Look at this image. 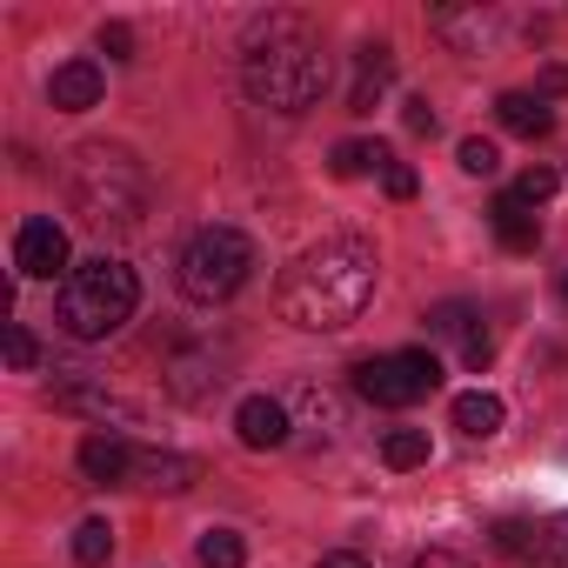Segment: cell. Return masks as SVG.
<instances>
[{
  "instance_id": "obj_18",
  "label": "cell",
  "mask_w": 568,
  "mask_h": 568,
  "mask_svg": "<svg viewBox=\"0 0 568 568\" xmlns=\"http://www.w3.org/2000/svg\"><path fill=\"white\" fill-rule=\"evenodd\" d=\"M495 121L508 128V134H521V141H541V134H555V108L541 101V94H501L495 101Z\"/></svg>"
},
{
  "instance_id": "obj_3",
  "label": "cell",
  "mask_w": 568,
  "mask_h": 568,
  "mask_svg": "<svg viewBox=\"0 0 568 568\" xmlns=\"http://www.w3.org/2000/svg\"><path fill=\"white\" fill-rule=\"evenodd\" d=\"M68 201H74V214H81L88 227L128 234V227H141V214H148V174H141V161H134L128 148L88 141V148H74Z\"/></svg>"
},
{
  "instance_id": "obj_10",
  "label": "cell",
  "mask_w": 568,
  "mask_h": 568,
  "mask_svg": "<svg viewBox=\"0 0 568 568\" xmlns=\"http://www.w3.org/2000/svg\"><path fill=\"white\" fill-rule=\"evenodd\" d=\"M428 28H435L455 54H488L495 34H501V14H495V8H435Z\"/></svg>"
},
{
  "instance_id": "obj_4",
  "label": "cell",
  "mask_w": 568,
  "mask_h": 568,
  "mask_svg": "<svg viewBox=\"0 0 568 568\" xmlns=\"http://www.w3.org/2000/svg\"><path fill=\"white\" fill-rule=\"evenodd\" d=\"M134 302H141V281L128 261L114 254H94L81 261L68 281H61V302H54V322L74 335V342H108L114 328L134 322Z\"/></svg>"
},
{
  "instance_id": "obj_27",
  "label": "cell",
  "mask_w": 568,
  "mask_h": 568,
  "mask_svg": "<svg viewBox=\"0 0 568 568\" xmlns=\"http://www.w3.org/2000/svg\"><path fill=\"white\" fill-rule=\"evenodd\" d=\"M455 161H462V174H481V181H488V174L501 168V154H495V141H481V134H468V141L455 148Z\"/></svg>"
},
{
  "instance_id": "obj_7",
  "label": "cell",
  "mask_w": 568,
  "mask_h": 568,
  "mask_svg": "<svg viewBox=\"0 0 568 568\" xmlns=\"http://www.w3.org/2000/svg\"><path fill=\"white\" fill-rule=\"evenodd\" d=\"M234 375V348H214V342H174L168 362H161V382L181 408H207Z\"/></svg>"
},
{
  "instance_id": "obj_15",
  "label": "cell",
  "mask_w": 568,
  "mask_h": 568,
  "mask_svg": "<svg viewBox=\"0 0 568 568\" xmlns=\"http://www.w3.org/2000/svg\"><path fill=\"white\" fill-rule=\"evenodd\" d=\"M281 402H288V415H302V428H315L322 442L342 428V395H335V388H322V382H295Z\"/></svg>"
},
{
  "instance_id": "obj_28",
  "label": "cell",
  "mask_w": 568,
  "mask_h": 568,
  "mask_svg": "<svg viewBox=\"0 0 568 568\" xmlns=\"http://www.w3.org/2000/svg\"><path fill=\"white\" fill-rule=\"evenodd\" d=\"M34 362H41V342H34L21 322H8V368H14V375H28Z\"/></svg>"
},
{
  "instance_id": "obj_12",
  "label": "cell",
  "mask_w": 568,
  "mask_h": 568,
  "mask_svg": "<svg viewBox=\"0 0 568 568\" xmlns=\"http://www.w3.org/2000/svg\"><path fill=\"white\" fill-rule=\"evenodd\" d=\"M134 488H154V495H181L201 481V462L194 455H168V448H134Z\"/></svg>"
},
{
  "instance_id": "obj_34",
  "label": "cell",
  "mask_w": 568,
  "mask_h": 568,
  "mask_svg": "<svg viewBox=\"0 0 568 568\" xmlns=\"http://www.w3.org/2000/svg\"><path fill=\"white\" fill-rule=\"evenodd\" d=\"M535 94L548 101V94H568V68H541V81H535Z\"/></svg>"
},
{
  "instance_id": "obj_33",
  "label": "cell",
  "mask_w": 568,
  "mask_h": 568,
  "mask_svg": "<svg viewBox=\"0 0 568 568\" xmlns=\"http://www.w3.org/2000/svg\"><path fill=\"white\" fill-rule=\"evenodd\" d=\"M388 194H395V201H415V168L395 161V168H388Z\"/></svg>"
},
{
  "instance_id": "obj_26",
  "label": "cell",
  "mask_w": 568,
  "mask_h": 568,
  "mask_svg": "<svg viewBox=\"0 0 568 568\" xmlns=\"http://www.w3.org/2000/svg\"><path fill=\"white\" fill-rule=\"evenodd\" d=\"M555 187H561V174H555V168H541V161H535V168H521V181H515V187H508V194H515V201H528V207H541V201H548V194H555Z\"/></svg>"
},
{
  "instance_id": "obj_21",
  "label": "cell",
  "mask_w": 568,
  "mask_h": 568,
  "mask_svg": "<svg viewBox=\"0 0 568 568\" xmlns=\"http://www.w3.org/2000/svg\"><path fill=\"white\" fill-rule=\"evenodd\" d=\"M382 462H388L395 475L422 468V462H428V428H388V435H382Z\"/></svg>"
},
{
  "instance_id": "obj_22",
  "label": "cell",
  "mask_w": 568,
  "mask_h": 568,
  "mask_svg": "<svg viewBox=\"0 0 568 568\" xmlns=\"http://www.w3.org/2000/svg\"><path fill=\"white\" fill-rule=\"evenodd\" d=\"M74 561H81V568H108V561H114V528H108L101 515H88V521L74 528Z\"/></svg>"
},
{
  "instance_id": "obj_25",
  "label": "cell",
  "mask_w": 568,
  "mask_h": 568,
  "mask_svg": "<svg viewBox=\"0 0 568 568\" xmlns=\"http://www.w3.org/2000/svg\"><path fill=\"white\" fill-rule=\"evenodd\" d=\"M428 335H435V342H468V335H475V308H468V302L428 308Z\"/></svg>"
},
{
  "instance_id": "obj_20",
  "label": "cell",
  "mask_w": 568,
  "mask_h": 568,
  "mask_svg": "<svg viewBox=\"0 0 568 568\" xmlns=\"http://www.w3.org/2000/svg\"><path fill=\"white\" fill-rule=\"evenodd\" d=\"M328 168H335V174H342V181H362V174H375V168H382V174H388V168H395V154H388V148H382V141H342V148H335V161H328Z\"/></svg>"
},
{
  "instance_id": "obj_30",
  "label": "cell",
  "mask_w": 568,
  "mask_h": 568,
  "mask_svg": "<svg viewBox=\"0 0 568 568\" xmlns=\"http://www.w3.org/2000/svg\"><path fill=\"white\" fill-rule=\"evenodd\" d=\"M402 121H408V134H435V108H428V94H415V101L402 108Z\"/></svg>"
},
{
  "instance_id": "obj_17",
  "label": "cell",
  "mask_w": 568,
  "mask_h": 568,
  "mask_svg": "<svg viewBox=\"0 0 568 568\" xmlns=\"http://www.w3.org/2000/svg\"><path fill=\"white\" fill-rule=\"evenodd\" d=\"M488 221H495V241H501L508 254H535V241H541V221H535V207H528V201H515V194H495Z\"/></svg>"
},
{
  "instance_id": "obj_23",
  "label": "cell",
  "mask_w": 568,
  "mask_h": 568,
  "mask_svg": "<svg viewBox=\"0 0 568 568\" xmlns=\"http://www.w3.org/2000/svg\"><path fill=\"white\" fill-rule=\"evenodd\" d=\"M495 548L501 555H548V528H535V521H521V515H508V521H495Z\"/></svg>"
},
{
  "instance_id": "obj_11",
  "label": "cell",
  "mask_w": 568,
  "mask_h": 568,
  "mask_svg": "<svg viewBox=\"0 0 568 568\" xmlns=\"http://www.w3.org/2000/svg\"><path fill=\"white\" fill-rule=\"evenodd\" d=\"M388 88H395V48H388V41H368V48L355 54V88H348V114H375Z\"/></svg>"
},
{
  "instance_id": "obj_16",
  "label": "cell",
  "mask_w": 568,
  "mask_h": 568,
  "mask_svg": "<svg viewBox=\"0 0 568 568\" xmlns=\"http://www.w3.org/2000/svg\"><path fill=\"white\" fill-rule=\"evenodd\" d=\"M48 101H54L61 114H88V108L101 101V68H94V61H68V68H54Z\"/></svg>"
},
{
  "instance_id": "obj_37",
  "label": "cell",
  "mask_w": 568,
  "mask_h": 568,
  "mask_svg": "<svg viewBox=\"0 0 568 568\" xmlns=\"http://www.w3.org/2000/svg\"><path fill=\"white\" fill-rule=\"evenodd\" d=\"M561 302H568V274H561Z\"/></svg>"
},
{
  "instance_id": "obj_8",
  "label": "cell",
  "mask_w": 568,
  "mask_h": 568,
  "mask_svg": "<svg viewBox=\"0 0 568 568\" xmlns=\"http://www.w3.org/2000/svg\"><path fill=\"white\" fill-rule=\"evenodd\" d=\"M14 274H28V281H68L74 267H68V227L54 221V214H34V221H21V234H14Z\"/></svg>"
},
{
  "instance_id": "obj_1",
  "label": "cell",
  "mask_w": 568,
  "mask_h": 568,
  "mask_svg": "<svg viewBox=\"0 0 568 568\" xmlns=\"http://www.w3.org/2000/svg\"><path fill=\"white\" fill-rule=\"evenodd\" d=\"M375 274H382V261L362 234H328L288 261V274L274 288V308L308 335H335V328L362 322V308L375 302Z\"/></svg>"
},
{
  "instance_id": "obj_14",
  "label": "cell",
  "mask_w": 568,
  "mask_h": 568,
  "mask_svg": "<svg viewBox=\"0 0 568 568\" xmlns=\"http://www.w3.org/2000/svg\"><path fill=\"white\" fill-rule=\"evenodd\" d=\"M81 475H88L94 488H114V481L134 475V448H128L121 435H88V442H81Z\"/></svg>"
},
{
  "instance_id": "obj_2",
  "label": "cell",
  "mask_w": 568,
  "mask_h": 568,
  "mask_svg": "<svg viewBox=\"0 0 568 568\" xmlns=\"http://www.w3.org/2000/svg\"><path fill=\"white\" fill-rule=\"evenodd\" d=\"M241 88L267 114H308L328 94V54L308 41V28L295 14L254 21L247 54H241Z\"/></svg>"
},
{
  "instance_id": "obj_24",
  "label": "cell",
  "mask_w": 568,
  "mask_h": 568,
  "mask_svg": "<svg viewBox=\"0 0 568 568\" xmlns=\"http://www.w3.org/2000/svg\"><path fill=\"white\" fill-rule=\"evenodd\" d=\"M201 568H247V541L234 528H207L201 535Z\"/></svg>"
},
{
  "instance_id": "obj_31",
  "label": "cell",
  "mask_w": 568,
  "mask_h": 568,
  "mask_svg": "<svg viewBox=\"0 0 568 568\" xmlns=\"http://www.w3.org/2000/svg\"><path fill=\"white\" fill-rule=\"evenodd\" d=\"M462 362H468V368H475V375H481V368H488V362H495V342H488V335H481V328H475V335H468V342H462Z\"/></svg>"
},
{
  "instance_id": "obj_19",
  "label": "cell",
  "mask_w": 568,
  "mask_h": 568,
  "mask_svg": "<svg viewBox=\"0 0 568 568\" xmlns=\"http://www.w3.org/2000/svg\"><path fill=\"white\" fill-rule=\"evenodd\" d=\"M455 428L468 435V442H488L501 422H508V408H501V395H488V388H468V395H455Z\"/></svg>"
},
{
  "instance_id": "obj_9",
  "label": "cell",
  "mask_w": 568,
  "mask_h": 568,
  "mask_svg": "<svg viewBox=\"0 0 568 568\" xmlns=\"http://www.w3.org/2000/svg\"><path fill=\"white\" fill-rule=\"evenodd\" d=\"M234 435H241V448H254V455L288 448L295 415H288V402H281V395H247V402L234 408Z\"/></svg>"
},
{
  "instance_id": "obj_6",
  "label": "cell",
  "mask_w": 568,
  "mask_h": 568,
  "mask_svg": "<svg viewBox=\"0 0 568 568\" xmlns=\"http://www.w3.org/2000/svg\"><path fill=\"white\" fill-rule=\"evenodd\" d=\"M435 388H442V362L422 355V348L355 362V395L375 402V408H415V402H428Z\"/></svg>"
},
{
  "instance_id": "obj_5",
  "label": "cell",
  "mask_w": 568,
  "mask_h": 568,
  "mask_svg": "<svg viewBox=\"0 0 568 568\" xmlns=\"http://www.w3.org/2000/svg\"><path fill=\"white\" fill-rule=\"evenodd\" d=\"M247 274H254V241H247L241 227H227V221L194 227V234L181 241V254H174V281H181V295H187V302H201V308H214V302L241 295V288H247Z\"/></svg>"
},
{
  "instance_id": "obj_36",
  "label": "cell",
  "mask_w": 568,
  "mask_h": 568,
  "mask_svg": "<svg viewBox=\"0 0 568 568\" xmlns=\"http://www.w3.org/2000/svg\"><path fill=\"white\" fill-rule=\"evenodd\" d=\"M415 568H468V561H462V555H448V548H428Z\"/></svg>"
},
{
  "instance_id": "obj_35",
  "label": "cell",
  "mask_w": 568,
  "mask_h": 568,
  "mask_svg": "<svg viewBox=\"0 0 568 568\" xmlns=\"http://www.w3.org/2000/svg\"><path fill=\"white\" fill-rule=\"evenodd\" d=\"M315 568H375V561H368V555H355V548H335V555H322Z\"/></svg>"
},
{
  "instance_id": "obj_29",
  "label": "cell",
  "mask_w": 568,
  "mask_h": 568,
  "mask_svg": "<svg viewBox=\"0 0 568 568\" xmlns=\"http://www.w3.org/2000/svg\"><path fill=\"white\" fill-rule=\"evenodd\" d=\"M101 54H114V61H134V28L108 21V28H101Z\"/></svg>"
},
{
  "instance_id": "obj_32",
  "label": "cell",
  "mask_w": 568,
  "mask_h": 568,
  "mask_svg": "<svg viewBox=\"0 0 568 568\" xmlns=\"http://www.w3.org/2000/svg\"><path fill=\"white\" fill-rule=\"evenodd\" d=\"M548 561H555V568H568V508L548 521Z\"/></svg>"
},
{
  "instance_id": "obj_13",
  "label": "cell",
  "mask_w": 568,
  "mask_h": 568,
  "mask_svg": "<svg viewBox=\"0 0 568 568\" xmlns=\"http://www.w3.org/2000/svg\"><path fill=\"white\" fill-rule=\"evenodd\" d=\"M61 408L94 415V422H121V428H134V422H141V408H134V402H121V395H114L108 382H94V375L68 382V388H61Z\"/></svg>"
}]
</instances>
